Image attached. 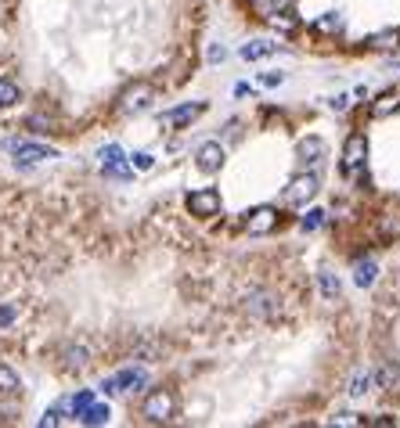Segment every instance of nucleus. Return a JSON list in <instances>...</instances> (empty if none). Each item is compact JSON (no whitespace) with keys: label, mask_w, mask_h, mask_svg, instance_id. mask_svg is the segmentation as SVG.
Masks as SVG:
<instances>
[{"label":"nucleus","mask_w":400,"mask_h":428,"mask_svg":"<svg viewBox=\"0 0 400 428\" xmlns=\"http://www.w3.org/2000/svg\"><path fill=\"white\" fill-rule=\"evenodd\" d=\"M318 195V176L314 173H296L289 180V188H285V202L289 205H306Z\"/></svg>","instance_id":"20e7f679"},{"label":"nucleus","mask_w":400,"mask_h":428,"mask_svg":"<svg viewBox=\"0 0 400 428\" xmlns=\"http://www.w3.org/2000/svg\"><path fill=\"white\" fill-rule=\"evenodd\" d=\"M206 112V101H188V105H180V108H170V112H163V122L166 127H188V122H195L199 115Z\"/></svg>","instance_id":"9d476101"},{"label":"nucleus","mask_w":400,"mask_h":428,"mask_svg":"<svg viewBox=\"0 0 400 428\" xmlns=\"http://www.w3.org/2000/svg\"><path fill=\"white\" fill-rule=\"evenodd\" d=\"M314 29H318V33H325V37L343 33V15H339V11H325V15L314 22Z\"/></svg>","instance_id":"aec40b11"},{"label":"nucleus","mask_w":400,"mask_h":428,"mask_svg":"<svg viewBox=\"0 0 400 428\" xmlns=\"http://www.w3.org/2000/svg\"><path fill=\"white\" fill-rule=\"evenodd\" d=\"M256 4H260L263 11H274V8H278V0H256Z\"/></svg>","instance_id":"72a5a7b5"},{"label":"nucleus","mask_w":400,"mask_h":428,"mask_svg":"<svg viewBox=\"0 0 400 428\" xmlns=\"http://www.w3.org/2000/svg\"><path fill=\"white\" fill-rule=\"evenodd\" d=\"M15 392H22V382H18V375L11 371L8 363H0V396H15Z\"/></svg>","instance_id":"412c9836"},{"label":"nucleus","mask_w":400,"mask_h":428,"mask_svg":"<svg viewBox=\"0 0 400 428\" xmlns=\"http://www.w3.org/2000/svg\"><path fill=\"white\" fill-rule=\"evenodd\" d=\"M224 54H227L224 47H209V61H224Z\"/></svg>","instance_id":"473e14b6"},{"label":"nucleus","mask_w":400,"mask_h":428,"mask_svg":"<svg viewBox=\"0 0 400 428\" xmlns=\"http://www.w3.org/2000/svg\"><path fill=\"white\" fill-rule=\"evenodd\" d=\"M11 151H15V162H18V166H40V162L58 159V151H54V148H47V144H25V141H11Z\"/></svg>","instance_id":"7ed1b4c3"},{"label":"nucleus","mask_w":400,"mask_h":428,"mask_svg":"<svg viewBox=\"0 0 400 428\" xmlns=\"http://www.w3.org/2000/svg\"><path fill=\"white\" fill-rule=\"evenodd\" d=\"M220 209H224V198L217 188H199L188 195V212L199 220H213V216H220Z\"/></svg>","instance_id":"f257e3e1"},{"label":"nucleus","mask_w":400,"mask_h":428,"mask_svg":"<svg viewBox=\"0 0 400 428\" xmlns=\"http://www.w3.org/2000/svg\"><path fill=\"white\" fill-rule=\"evenodd\" d=\"M379 234L389 241V238H400V220H393V216H382V223H379Z\"/></svg>","instance_id":"a878e982"},{"label":"nucleus","mask_w":400,"mask_h":428,"mask_svg":"<svg viewBox=\"0 0 400 428\" xmlns=\"http://www.w3.org/2000/svg\"><path fill=\"white\" fill-rule=\"evenodd\" d=\"M278 227V209L274 205H256L253 212H245V231L249 234H270Z\"/></svg>","instance_id":"0eeeda50"},{"label":"nucleus","mask_w":400,"mask_h":428,"mask_svg":"<svg viewBox=\"0 0 400 428\" xmlns=\"http://www.w3.org/2000/svg\"><path fill=\"white\" fill-rule=\"evenodd\" d=\"M87 363H90V349L87 346H65L61 349V367H65V371H83Z\"/></svg>","instance_id":"4468645a"},{"label":"nucleus","mask_w":400,"mask_h":428,"mask_svg":"<svg viewBox=\"0 0 400 428\" xmlns=\"http://www.w3.org/2000/svg\"><path fill=\"white\" fill-rule=\"evenodd\" d=\"M151 98H156V90H151L148 83H134L130 90H123V98H119V112H127V115H141Z\"/></svg>","instance_id":"423d86ee"},{"label":"nucleus","mask_w":400,"mask_h":428,"mask_svg":"<svg viewBox=\"0 0 400 428\" xmlns=\"http://www.w3.org/2000/svg\"><path fill=\"white\" fill-rule=\"evenodd\" d=\"M393 112H400V86L382 90V94L372 101V115H375V119H386V115H393Z\"/></svg>","instance_id":"f8f14e48"},{"label":"nucleus","mask_w":400,"mask_h":428,"mask_svg":"<svg viewBox=\"0 0 400 428\" xmlns=\"http://www.w3.org/2000/svg\"><path fill=\"white\" fill-rule=\"evenodd\" d=\"M195 166H199L202 173H220V166H224V148H220L217 141L199 144V151H195Z\"/></svg>","instance_id":"1a4fd4ad"},{"label":"nucleus","mask_w":400,"mask_h":428,"mask_svg":"<svg viewBox=\"0 0 400 428\" xmlns=\"http://www.w3.org/2000/svg\"><path fill=\"white\" fill-rule=\"evenodd\" d=\"M130 162H134L137 169H151V166H156V159H151L148 151H137V155H130Z\"/></svg>","instance_id":"cd10ccee"},{"label":"nucleus","mask_w":400,"mask_h":428,"mask_svg":"<svg viewBox=\"0 0 400 428\" xmlns=\"http://www.w3.org/2000/svg\"><path fill=\"white\" fill-rule=\"evenodd\" d=\"M368 162V137L364 134H350L346 144H343V173L346 176H357Z\"/></svg>","instance_id":"f03ea898"},{"label":"nucleus","mask_w":400,"mask_h":428,"mask_svg":"<svg viewBox=\"0 0 400 428\" xmlns=\"http://www.w3.org/2000/svg\"><path fill=\"white\" fill-rule=\"evenodd\" d=\"M332 424H343V428H346V424H364V417H357V414L343 410V414H335V417H332Z\"/></svg>","instance_id":"bb28decb"},{"label":"nucleus","mask_w":400,"mask_h":428,"mask_svg":"<svg viewBox=\"0 0 400 428\" xmlns=\"http://www.w3.org/2000/svg\"><path fill=\"white\" fill-rule=\"evenodd\" d=\"M296 155H299L303 166H318V162L325 159V141H321V137H306V141H299Z\"/></svg>","instance_id":"ddd939ff"},{"label":"nucleus","mask_w":400,"mask_h":428,"mask_svg":"<svg viewBox=\"0 0 400 428\" xmlns=\"http://www.w3.org/2000/svg\"><path fill=\"white\" fill-rule=\"evenodd\" d=\"M148 385V375L144 371H134V367H130V371H119L115 378H108L101 389L112 396V392H137V389H144Z\"/></svg>","instance_id":"6e6552de"},{"label":"nucleus","mask_w":400,"mask_h":428,"mask_svg":"<svg viewBox=\"0 0 400 428\" xmlns=\"http://www.w3.org/2000/svg\"><path fill=\"white\" fill-rule=\"evenodd\" d=\"M278 51V44H270V40H249V44H242V58L245 61H260V58H267V54H274Z\"/></svg>","instance_id":"dca6fc26"},{"label":"nucleus","mask_w":400,"mask_h":428,"mask_svg":"<svg viewBox=\"0 0 400 428\" xmlns=\"http://www.w3.org/2000/svg\"><path fill=\"white\" fill-rule=\"evenodd\" d=\"M173 410H177V403H173V392H166V389H156L144 400V417L148 421H156V424H163V421H170L173 417Z\"/></svg>","instance_id":"39448f33"},{"label":"nucleus","mask_w":400,"mask_h":428,"mask_svg":"<svg viewBox=\"0 0 400 428\" xmlns=\"http://www.w3.org/2000/svg\"><path fill=\"white\" fill-rule=\"evenodd\" d=\"M328 108H332V112H346V108H350V94H335V98L328 101Z\"/></svg>","instance_id":"c756f323"},{"label":"nucleus","mask_w":400,"mask_h":428,"mask_svg":"<svg viewBox=\"0 0 400 428\" xmlns=\"http://www.w3.org/2000/svg\"><path fill=\"white\" fill-rule=\"evenodd\" d=\"M80 421L83 424H105L108 421V407L105 403H90L87 410H80Z\"/></svg>","instance_id":"4be33fe9"},{"label":"nucleus","mask_w":400,"mask_h":428,"mask_svg":"<svg viewBox=\"0 0 400 428\" xmlns=\"http://www.w3.org/2000/svg\"><path fill=\"white\" fill-rule=\"evenodd\" d=\"M285 83V72H263V86H282Z\"/></svg>","instance_id":"7c9ffc66"},{"label":"nucleus","mask_w":400,"mask_h":428,"mask_svg":"<svg viewBox=\"0 0 400 428\" xmlns=\"http://www.w3.org/2000/svg\"><path fill=\"white\" fill-rule=\"evenodd\" d=\"M368 47H372V51H393V47H400V29H382V33L368 37Z\"/></svg>","instance_id":"f3484780"},{"label":"nucleus","mask_w":400,"mask_h":428,"mask_svg":"<svg viewBox=\"0 0 400 428\" xmlns=\"http://www.w3.org/2000/svg\"><path fill=\"white\" fill-rule=\"evenodd\" d=\"M18 317V306H0V328H8Z\"/></svg>","instance_id":"c85d7f7f"},{"label":"nucleus","mask_w":400,"mask_h":428,"mask_svg":"<svg viewBox=\"0 0 400 428\" xmlns=\"http://www.w3.org/2000/svg\"><path fill=\"white\" fill-rule=\"evenodd\" d=\"M40 424H44V428H47V424H61V407H58V410H47V414L40 417Z\"/></svg>","instance_id":"2f4dec72"},{"label":"nucleus","mask_w":400,"mask_h":428,"mask_svg":"<svg viewBox=\"0 0 400 428\" xmlns=\"http://www.w3.org/2000/svg\"><path fill=\"white\" fill-rule=\"evenodd\" d=\"M270 25L278 29V33H285V37H289V33H296V18H292L289 11H278V8L270 11Z\"/></svg>","instance_id":"5701e85b"},{"label":"nucleus","mask_w":400,"mask_h":428,"mask_svg":"<svg viewBox=\"0 0 400 428\" xmlns=\"http://www.w3.org/2000/svg\"><path fill=\"white\" fill-rule=\"evenodd\" d=\"M318 278H321V295H325V299H339L343 288H339V278H335L332 270H321Z\"/></svg>","instance_id":"b1692460"},{"label":"nucleus","mask_w":400,"mask_h":428,"mask_svg":"<svg viewBox=\"0 0 400 428\" xmlns=\"http://www.w3.org/2000/svg\"><path fill=\"white\" fill-rule=\"evenodd\" d=\"M375 273H379L375 259H357L354 263V285L357 288H372L375 285Z\"/></svg>","instance_id":"2eb2a0df"},{"label":"nucleus","mask_w":400,"mask_h":428,"mask_svg":"<svg viewBox=\"0 0 400 428\" xmlns=\"http://www.w3.org/2000/svg\"><path fill=\"white\" fill-rule=\"evenodd\" d=\"M372 382H375V378H372V371H364V367H357V371H354V378H350V389H346V392L354 396V400H361L364 392H372Z\"/></svg>","instance_id":"a211bd4d"},{"label":"nucleus","mask_w":400,"mask_h":428,"mask_svg":"<svg viewBox=\"0 0 400 428\" xmlns=\"http://www.w3.org/2000/svg\"><path fill=\"white\" fill-rule=\"evenodd\" d=\"M18 98H22L18 83H15L11 76H0V108H11V105H18Z\"/></svg>","instance_id":"6ab92c4d"},{"label":"nucleus","mask_w":400,"mask_h":428,"mask_svg":"<svg viewBox=\"0 0 400 428\" xmlns=\"http://www.w3.org/2000/svg\"><path fill=\"white\" fill-rule=\"evenodd\" d=\"M321 223H325V212H321V209H311V212H306V216L299 220V227H303L306 234H314V231H321Z\"/></svg>","instance_id":"393cba45"},{"label":"nucleus","mask_w":400,"mask_h":428,"mask_svg":"<svg viewBox=\"0 0 400 428\" xmlns=\"http://www.w3.org/2000/svg\"><path fill=\"white\" fill-rule=\"evenodd\" d=\"M98 159H101V169L112 173V176H127V173H130V169H127V155H123V148H119V144L101 148V151H98Z\"/></svg>","instance_id":"9b49d317"}]
</instances>
